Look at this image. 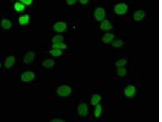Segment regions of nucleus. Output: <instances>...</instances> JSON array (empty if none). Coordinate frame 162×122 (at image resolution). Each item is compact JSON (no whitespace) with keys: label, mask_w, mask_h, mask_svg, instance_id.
<instances>
[{"label":"nucleus","mask_w":162,"mask_h":122,"mask_svg":"<svg viewBox=\"0 0 162 122\" xmlns=\"http://www.w3.org/2000/svg\"><path fill=\"white\" fill-rule=\"evenodd\" d=\"M72 89L67 85H62L58 87L56 90V93L61 97H66L70 95L72 93Z\"/></svg>","instance_id":"f257e3e1"},{"label":"nucleus","mask_w":162,"mask_h":122,"mask_svg":"<svg viewBox=\"0 0 162 122\" xmlns=\"http://www.w3.org/2000/svg\"><path fill=\"white\" fill-rule=\"evenodd\" d=\"M36 75L33 71L28 70L22 72L20 76V79L23 82H31L35 79Z\"/></svg>","instance_id":"f03ea898"},{"label":"nucleus","mask_w":162,"mask_h":122,"mask_svg":"<svg viewBox=\"0 0 162 122\" xmlns=\"http://www.w3.org/2000/svg\"><path fill=\"white\" fill-rule=\"evenodd\" d=\"M67 28L68 25L66 23L62 21L56 22L53 26L54 30L58 33L65 32L67 30Z\"/></svg>","instance_id":"7ed1b4c3"},{"label":"nucleus","mask_w":162,"mask_h":122,"mask_svg":"<svg viewBox=\"0 0 162 122\" xmlns=\"http://www.w3.org/2000/svg\"><path fill=\"white\" fill-rule=\"evenodd\" d=\"M114 10L115 12L117 14L124 15L128 11V5L125 3H118L115 6Z\"/></svg>","instance_id":"20e7f679"},{"label":"nucleus","mask_w":162,"mask_h":122,"mask_svg":"<svg viewBox=\"0 0 162 122\" xmlns=\"http://www.w3.org/2000/svg\"><path fill=\"white\" fill-rule=\"evenodd\" d=\"M94 17L98 21L101 22L104 20L106 15L105 10L103 8L99 7L94 11Z\"/></svg>","instance_id":"39448f33"},{"label":"nucleus","mask_w":162,"mask_h":122,"mask_svg":"<svg viewBox=\"0 0 162 122\" xmlns=\"http://www.w3.org/2000/svg\"><path fill=\"white\" fill-rule=\"evenodd\" d=\"M35 54L33 51H29L25 54L23 59L24 63L26 64H31L34 61Z\"/></svg>","instance_id":"423d86ee"},{"label":"nucleus","mask_w":162,"mask_h":122,"mask_svg":"<svg viewBox=\"0 0 162 122\" xmlns=\"http://www.w3.org/2000/svg\"><path fill=\"white\" fill-rule=\"evenodd\" d=\"M16 57L13 56H10L7 57L4 60V67L6 69H10L15 64Z\"/></svg>","instance_id":"0eeeda50"},{"label":"nucleus","mask_w":162,"mask_h":122,"mask_svg":"<svg viewBox=\"0 0 162 122\" xmlns=\"http://www.w3.org/2000/svg\"><path fill=\"white\" fill-rule=\"evenodd\" d=\"M31 17L29 14L21 15L18 18V23L21 26H25L28 25L30 21Z\"/></svg>","instance_id":"6e6552de"},{"label":"nucleus","mask_w":162,"mask_h":122,"mask_svg":"<svg viewBox=\"0 0 162 122\" xmlns=\"http://www.w3.org/2000/svg\"><path fill=\"white\" fill-rule=\"evenodd\" d=\"M78 112L81 117H84L88 115V108L86 103H81L79 105L78 108Z\"/></svg>","instance_id":"1a4fd4ad"},{"label":"nucleus","mask_w":162,"mask_h":122,"mask_svg":"<svg viewBox=\"0 0 162 122\" xmlns=\"http://www.w3.org/2000/svg\"><path fill=\"white\" fill-rule=\"evenodd\" d=\"M136 92L135 87L133 85H129L127 86L125 90V94L127 97L131 98L135 95Z\"/></svg>","instance_id":"9d476101"},{"label":"nucleus","mask_w":162,"mask_h":122,"mask_svg":"<svg viewBox=\"0 0 162 122\" xmlns=\"http://www.w3.org/2000/svg\"><path fill=\"white\" fill-rule=\"evenodd\" d=\"M13 23L10 20L7 18H3L1 21V26L3 29L8 30L12 28Z\"/></svg>","instance_id":"9b49d317"},{"label":"nucleus","mask_w":162,"mask_h":122,"mask_svg":"<svg viewBox=\"0 0 162 122\" xmlns=\"http://www.w3.org/2000/svg\"><path fill=\"white\" fill-rule=\"evenodd\" d=\"M100 25V28L102 30L110 31L113 28V25L108 20H103Z\"/></svg>","instance_id":"f8f14e48"},{"label":"nucleus","mask_w":162,"mask_h":122,"mask_svg":"<svg viewBox=\"0 0 162 122\" xmlns=\"http://www.w3.org/2000/svg\"><path fill=\"white\" fill-rule=\"evenodd\" d=\"M145 16L146 13L145 11L143 10H140L134 13L133 17L135 21H140L144 18Z\"/></svg>","instance_id":"ddd939ff"},{"label":"nucleus","mask_w":162,"mask_h":122,"mask_svg":"<svg viewBox=\"0 0 162 122\" xmlns=\"http://www.w3.org/2000/svg\"><path fill=\"white\" fill-rule=\"evenodd\" d=\"M26 6L25 5L21 2L18 1L15 2L13 5V9L16 12L18 13H22L25 11L26 9Z\"/></svg>","instance_id":"4468645a"},{"label":"nucleus","mask_w":162,"mask_h":122,"mask_svg":"<svg viewBox=\"0 0 162 122\" xmlns=\"http://www.w3.org/2000/svg\"><path fill=\"white\" fill-rule=\"evenodd\" d=\"M55 64V61L52 59H46L44 60L42 63V66L44 68L50 69L52 68L54 66Z\"/></svg>","instance_id":"2eb2a0df"},{"label":"nucleus","mask_w":162,"mask_h":122,"mask_svg":"<svg viewBox=\"0 0 162 122\" xmlns=\"http://www.w3.org/2000/svg\"><path fill=\"white\" fill-rule=\"evenodd\" d=\"M115 35L111 33H106L105 34L102 38V41L105 44H109L112 42L114 40Z\"/></svg>","instance_id":"dca6fc26"},{"label":"nucleus","mask_w":162,"mask_h":122,"mask_svg":"<svg viewBox=\"0 0 162 122\" xmlns=\"http://www.w3.org/2000/svg\"><path fill=\"white\" fill-rule=\"evenodd\" d=\"M49 53L52 56L54 57H59L63 55V50L60 49L52 48L49 51Z\"/></svg>","instance_id":"f3484780"},{"label":"nucleus","mask_w":162,"mask_h":122,"mask_svg":"<svg viewBox=\"0 0 162 122\" xmlns=\"http://www.w3.org/2000/svg\"><path fill=\"white\" fill-rule=\"evenodd\" d=\"M102 97L99 94H95L93 95L91 99V103L93 105L96 106L99 103Z\"/></svg>","instance_id":"a211bd4d"},{"label":"nucleus","mask_w":162,"mask_h":122,"mask_svg":"<svg viewBox=\"0 0 162 122\" xmlns=\"http://www.w3.org/2000/svg\"><path fill=\"white\" fill-rule=\"evenodd\" d=\"M52 48L63 50L67 49V46L66 44L63 42L52 44Z\"/></svg>","instance_id":"6ab92c4d"},{"label":"nucleus","mask_w":162,"mask_h":122,"mask_svg":"<svg viewBox=\"0 0 162 122\" xmlns=\"http://www.w3.org/2000/svg\"><path fill=\"white\" fill-rule=\"evenodd\" d=\"M64 37L61 34H58L54 35L52 39V44L63 42L64 41Z\"/></svg>","instance_id":"aec40b11"},{"label":"nucleus","mask_w":162,"mask_h":122,"mask_svg":"<svg viewBox=\"0 0 162 122\" xmlns=\"http://www.w3.org/2000/svg\"><path fill=\"white\" fill-rule=\"evenodd\" d=\"M102 105L100 104H98L96 105L95 111H94V115L96 118H99L102 114Z\"/></svg>","instance_id":"412c9836"},{"label":"nucleus","mask_w":162,"mask_h":122,"mask_svg":"<svg viewBox=\"0 0 162 122\" xmlns=\"http://www.w3.org/2000/svg\"><path fill=\"white\" fill-rule=\"evenodd\" d=\"M112 46L114 48H118L122 47L124 44L123 41L120 39H117L116 40H113L112 42Z\"/></svg>","instance_id":"4be33fe9"},{"label":"nucleus","mask_w":162,"mask_h":122,"mask_svg":"<svg viewBox=\"0 0 162 122\" xmlns=\"http://www.w3.org/2000/svg\"><path fill=\"white\" fill-rule=\"evenodd\" d=\"M117 74L119 76L124 77L127 73V70L124 67L118 68L117 71Z\"/></svg>","instance_id":"5701e85b"},{"label":"nucleus","mask_w":162,"mask_h":122,"mask_svg":"<svg viewBox=\"0 0 162 122\" xmlns=\"http://www.w3.org/2000/svg\"><path fill=\"white\" fill-rule=\"evenodd\" d=\"M127 61L126 59H119V60L117 61L116 63V66L118 68L122 67H124L127 64Z\"/></svg>","instance_id":"b1692460"},{"label":"nucleus","mask_w":162,"mask_h":122,"mask_svg":"<svg viewBox=\"0 0 162 122\" xmlns=\"http://www.w3.org/2000/svg\"><path fill=\"white\" fill-rule=\"evenodd\" d=\"M18 1L21 2L26 6L31 5L33 2V0H18Z\"/></svg>","instance_id":"393cba45"},{"label":"nucleus","mask_w":162,"mask_h":122,"mask_svg":"<svg viewBox=\"0 0 162 122\" xmlns=\"http://www.w3.org/2000/svg\"><path fill=\"white\" fill-rule=\"evenodd\" d=\"M66 3L69 5H73L75 4L78 0H66Z\"/></svg>","instance_id":"a878e982"},{"label":"nucleus","mask_w":162,"mask_h":122,"mask_svg":"<svg viewBox=\"0 0 162 122\" xmlns=\"http://www.w3.org/2000/svg\"><path fill=\"white\" fill-rule=\"evenodd\" d=\"M51 122H64L63 120L60 118H55L52 120Z\"/></svg>","instance_id":"bb28decb"},{"label":"nucleus","mask_w":162,"mask_h":122,"mask_svg":"<svg viewBox=\"0 0 162 122\" xmlns=\"http://www.w3.org/2000/svg\"><path fill=\"white\" fill-rule=\"evenodd\" d=\"M79 1L81 4L86 5L88 3L89 0H79Z\"/></svg>","instance_id":"cd10ccee"},{"label":"nucleus","mask_w":162,"mask_h":122,"mask_svg":"<svg viewBox=\"0 0 162 122\" xmlns=\"http://www.w3.org/2000/svg\"><path fill=\"white\" fill-rule=\"evenodd\" d=\"M1 66H2L1 63V62H0V69L1 68Z\"/></svg>","instance_id":"c85d7f7f"},{"label":"nucleus","mask_w":162,"mask_h":122,"mask_svg":"<svg viewBox=\"0 0 162 122\" xmlns=\"http://www.w3.org/2000/svg\"><path fill=\"white\" fill-rule=\"evenodd\" d=\"M10 1H14V0H10Z\"/></svg>","instance_id":"c756f323"}]
</instances>
